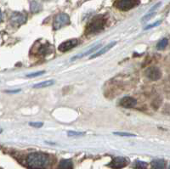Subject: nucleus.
Listing matches in <instances>:
<instances>
[{
    "label": "nucleus",
    "instance_id": "obj_1",
    "mask_svg": "<svg viewBox=\"0 0 170 169\" xmlns=\"http://www.w3.org/2000/svg\"><path fill=\"white\" fill-rule=\"evenodd\" d=\"M27 164L31 169H45L49 164V157L44 153H31L27 157Z\"/></svg>",
    "mask_w": 170,
    "mask_h": 169
},
{
    "label": "nucleus",
    "instance_id": "obj_2",
    "mask_svg": "<svg viewBox=\"0 0 170 169\" xmlns=\"http://www.w3.org/2000/svg\"><path fill=\"white\" fill-rule=\"evenodd\" d=\"M106 20L103 15H98L94 17L87 25L85 30L86 34H94L96 32L102 31L106 25Z\"/></svg>",
    "mask_w": 170,
    "mask_h": 169
},
{
    "label": "nucleus",
    "instance_id": "obj_3",
    "mask_svg": "<svg viewBox=\"0 0 170 169\" xmlns=\"http://www.w3.org/2000/svg\"><path fill=\"white\" fill-rule=\"evenodd\" d=\"M71 22L69 15L66 13H60L54 17L53 22V29L54 31H57L61 29L62 27L69 25Z\"/></svg>",
    "mask_w": 170,
    "mask_h": 169
},
{
    "label": "nucleus",
    "instance_id": "obj_4",
    "mask_svg": "<svg viewBox=\"0 0 170 169\" xmlns=\"http://www.w3.org/2000/svg\"><path fill=\"white\" fill-rule=\"evenodd\" d=\"M139 0H116L114 5L116 9L122 11H128L139 5Z\"/></svg>",
    "mask_w": 170,
    "mask_h": 169
},
{
    "label": "nucleus",
    "instance_id": "obj_5",
    "mask_svg": "<svg viewBox=\"0 0 170 169\" xmlns=\"http://www.w3.org/2000/svg\"><path fill=\"white\" fill-rule=\"evenodd\" d=\"M9 21H10L11 25H13L15 27H19L27 21V15L21 12H14L11 14Z\"/></svg>",
    "mask_w": 170,
    "mask_h": 169
},
{
    "label": "nucleus",
    "instance_id": "obj_6",
    "mask_svg": "<svg viewBox=\"0 0 170 169\" xmlns=\"http://www.w3.org/2000/svg\"><path fill=\"white\" fill-rule=\"evenodd\" d=\"M145 76L149 78L150 80L156 81L160 79L162 76V72L160 71V69L157 67H149L148 69H146V71L145 72Z\"/></svg>",
    "mask_w": 170,
    "mask_h": 169
},
{
    "label": "nucleus",
    "instance_id": "obj_7",
    "mask_svg": "<svg viewBox=\"0 0 170 169\" xmlns=\"http://www.w3.org/2000/svg\"><path fill=\"white\" fill-rule=\"evenodd\" d=\"M78 44V41L76 38H73V39H70V40L65 41L63 42L62 44L59 45L58 50L60 52H67L70 49L75 48L77 45Z\"/></svg>",
    "mask_w": 170,
    "mask_h": 169
},
{
    "label": "nucleus",
    "instance_id": "obj_8",
    "mask_svg": "<svg viewBox=\"0 0 170 169\" xmlns=\"http://www.w3.org/2000/svg\"><path fill=\"white\" fill-rule=\"evenodd\" d=\"M128 163L129 162H128L126 158L122 157V156H118V157H115L111 161V163L109 164V167H111L113 169H121L126 167Z\"/></svg>",
    "mask_w": 170,
    "mask_h": 169
},
{
    "label": "nucleus",
    "instance_id": "obj_9",
    "mask_svg": "<svg viewBox=\"0 0 170 169\" xmlns=\"http://www.w3.org/2000/svg\"><path fill=\"white\" fill-rule=\"evenodd\" d=\"M137 104V100L133 97H129V96H126L124 98H123L119 102L120 106L124 107V108H133L136 106Z\"/></svg>",
    "mask_w": 170,
    "mask_h": 169
},
{
    "label": "nucleus",
    "instance_id": "obj_10",
    "mask_svg": "<svg viewBox=\"0 0 170 169\" xmlns=\"http://www.w3.org/2000/svg\"><path fill=\"white\" fill-rule=\"evenodd\" d=\"M52 51V45L50 44H39L38 46V49L35 50L38 54L42 55V56H45L47 54H49L50 52Z\"/></svg>",
    "mask_w": 170,
    "mask_h": 169
},
{
    "label": "nucleus",
    "instance_id": "obj_11",
    "mask_svg": "<svg viewBox=\"0 0 170 169\" xmlns=\"http://www.w3.org/2000/svg\"><path fill=\"white\" fill-rule=\"evenodd\" d=\"M116 44V42H113L112 44H109L106 45V46H105L104 48H102L101 49H100L99 51H96V53H94L93 55H91V56H90V59L96 58V57H99V56L102 55V54H104L105 53H106L108 50H110L112 48H113Z\"/></svg>",
    "mask_w": 170,
    "mask_h": 169
},
{
    "label": "nucleus",
    "instance_id": "obj_12",
    "mask_svg": "<svg viewBox=\"0 0 170 169\" xmlns=\"http://www.w3.org/2000/svg\"><path fill=\"white\" fill-rule=\"evenodd\" d=\"M151 166H152V169H165L166 163L164 160L157 159V160L152 161Z\"/></svg>",
    "mask_w": 170,
    "mask_h": 169
},
{
    "label": "nucleus",
    "instance_id": "obj_13",
    "mask_svg": "<svg viewBox=\"0 0 170 169\" xmlns=\"http://www.w3.org/2000/svg\"><path fill=\"white\" fill-rule=\"evenodd\" d=\"M73 164L71 160H61L60 161L57 169H72Z\"/></svg>",
    "mask_w": 170,
    "mask_h": 169
},
{
    "label": "nucleus",
    "instance_id": "obj_14",
    "mask_svg": "<svg viewBox=\"0 0 170 169\" xmlns=\"http://www.w3.org/2000/svg\"><path fill=\"white\" fill-rule=\"evenodd\" d=\"M100 47V45H95L94 48H92L91 49H90V50H88L86 53H83L81 54H78V55H76V56H74V57H72V61H73V60H77V59H79V58H82V57H85V56H87L88 54H92L93 52H94L95 50H97V49H99Z\"/></svg>",
    "mask_w": 170,
    "mask_h": 169
},
{
    "label": "nucleus",
    "instance_id": "obj_15",
    "mask_svg": "<svg viewBox=\"0 0 170 169\" xmlns=\"http://www.w3.org/2000/svg\"><path fill=\"white\" fill-rule=\"evenodd\" d=\"M54 83V80H48V81H44V82H42V83H39L38 84H35L33 86V88L35 89H42V88H47V87H49V86H52V85Z\"/></svg>",
    "mask_w": 170,
    "mask_h": 169
},
{
    "label": "nucleus",
    "instance_id": "obj_16",
    "mask_svg": "<svg viewBox=\"0 0 170 169\" xmlns=\"http://www.w3.org/2000/svg\"><path fill=\"white\" fill-rule=\"evenodd\" d=\"M147 163L141 161H136L134 162V167L135 169H147Z\"/></svg>",
    "mask_w": 170,
    "mask_h": 169
},
{
    "label": "nucleus",
    "instance_id": "obj_17",
    "mask_svg": "<svg viewBox=\"0 0 170 169\" xmlns=\"http://www.w3.org/2000/svg\"><path fill=\"white\" fill-rule=\"evenodd\" d=\"M168 44V41L167 38H162V40H160L158 42V44H157V49L158 50H162L167 47V45Z\"/></svg>",
    "mask_w": 170,
    "mask_h": 169
},
{
    "label": "nucleus",
    "instance_id": "obj_18",
    "mask_svg": "<svg viewBox=\"0 0 170 169\" xmlns=\"http://www.w3.org/2000/svg\"><path fill=\"white\" fill-rule=\"evenodd\" d=\"M41 9H42V7H41V5L38 4V3H37L35 1H32L31 3V12H38V11H40Z\"/></svg>",
    "mask_w": 170,
    "mask_h": 169
},
{
    "label": "nucleus",
    "instance_id": "obj_19",
    "mask_svg": "<svg viewBox=\"0 0 170 169\" xmlns=\"http://www.w3.org/2000/svg\"><path fill=\"white\" fill-rule=\"evenodd\" d=\"M113 134H115V135H118V136H125V137H131V136H133V137H135V134H129V133H121V132H114Z\"/></svg>",
    "mask_w": 170,
    "mask_h": 169
},
{
    "label": "nucleus",
    "instance_id": "obj_20",
    "mask_svg": "<svg viewBox=\"0 0 170 169\" xmlns=\"http://www.w3.org/2000/svg\"><path fill=\"white\" fill-rule=\"evenodd\" d=\"M162 23L161 21H156L155 23H153V24H151V25H149L147 27L145 28V30H148V29H151V28H153V27H156L157 26H159L160 24Z\"/></svg>",
    "mask_w": 170,
    "mask_h": 169
},
{
    "label": "nucleus",
    "instance_id": "obj_21",
    "mask_svg": "<svg viewBox=\"0 0 170 169\" xmlns=\"http://www.w3.org/2000/svg\"><path fill=\"white\" fill-rule=\"evenodd\" d=\"M44 73V71H38V72H34V73H31V74H27V77H34V76H38L43 75Z\"/></svg>",
    "mask_w": 170,
    "mask_h": 169
},
{
    "label": "nucleus",
    "instance_id": "obj_22",
    "mask_svg": "<svg viewBox=\"0 0 170 169\" xmlns=\"http://www.w3.org/2000/svg\"><path fill=\"white\" fill-rule=\"evenodd\" d=\"M68 136H81V135H83L84 133H80V132H74V131H70L67 133Z\"/></svg>",
    "mask_w": 170,
    "mask_h": 169
},
{
    "label": "nucleus",
    "instance_id": "obj_23",
    "mask_svg": "<svg viewBox=\"0 0 170 169\" xmlns=\"http://www.w3.org/2000/svg\"><path fill=\"white\" fill-rule=\"evenodd\" d=\"M154 15H155V12H150V13L148 14V15H146L145 16H144L143 19H142V21H149Z\"/></svg>",
    "mask_w": 170,
    "mask_h": 169
},
{
    "label": "nucleus",
    "instance_id": "obj_24",
    "mask_svg": "<svg viewBox=\"0 0 170 169\" xmlns=\"http://www.w3.org/2000/svg\"><path fill=\"white\" fill-rule=\"evenodd\" d=\"M29 124H30V126H31V127H33V128H42V127L44 126V123H43V122H30Z\"/></svg>",
    "mask_w": 170,
    "mask_h": 169
},
{
    "label": "nucleus",
    "instance_id": "obj_25",
    "mask_svg": "<svg viewBox=\"0 0 170 169\" xmlns=\"http://www.w3.org/2000/svg\"><path fill=\"white\" fill-rule=\"evenodd\" d=\"M21 91V89H16V90H8V91H6L7 93H18Z\"/></svg>",
    "mask_w": 170,
    "mask_h": 169
},
{
    "label": "nucleus",
    "instance_id": "obj_26",
    "mask_svg": "<svg viewBox=\"0 0 170 169\" xmlns=\"http://www.w3.org/2000/svg\"><path fill=\"white\" fill-rule=\"evenodd\" d=\"M2 19H3V15H2V12L0 11V22L2 21Z\"/></svg>",
    "mask_w": 170,
    "mask_h": 169
},
{
    "label": "nucleus",
    "instance_id": "obj_27",
    "mask_svg": "<svg viewBox=\"0 0 170 169\" xmlns=\"http://www.w3.org/2000/svg\"><path fill=\"white\" fill-rule=\"evenodd\" d=\"M2 132H3V129L0 128V133H2Z\"/></svg>",
    "mask_w": 170,
    "mask_h": 169
},
{
    "label": "nucleus",
    "instance_id": "obj_28",
    "mask_svg": "<svg viewBox=\"0 0 170 169\" xmlns=\"http://www.w3.org/2000/svg\"><path fill=\"white\" fill-rule=\"evenodd\" d=\"M169 169H170V166H169Z\"/></svg>",
    "mask_w": 170,
    "mask_h": 169
}]
</instances>
